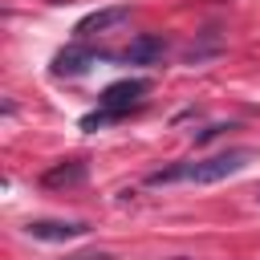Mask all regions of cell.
Listing matches in <instances>:
<instances>
[{"mask_svg":"<svg viewBox=\"0 0 260 260\" xmlns=\"http://www.w3.org/2000/svg\"><path fill=\"white\" fill-rule=\"evenodd\" d=\"M146 93H150V81H146V77H122V81L106 85V89L98 93V110L81 118V130H102V126L126 118L130 110H138V106L146 102Z\"/></svg>","mask_w":260,"mask_h":260,"instance_id":"cell-2","label":"cell"},{"mask_svg":"<svg viewBox=\"0 0 260 260\" xmlns=\"http://www.w3.org/2000/svg\"><path fill=\"white\" fill-rule=\"evenodd\" d=\"M102 61V53L98 49H89V41H73V45H65L57 57H53V77H81L89 65H98Z\"/></svg>","mask_w":260,"mask_h":260,"instance_id":"cell-3","label":"cell"},{"mask_svg":"<svg viewBox=\"0 0 260 260\" xmlns=\"http://www.w3.org/2000/svg\"><path fill=\"white\" fill-rule=\"evenodd\" d=\"M256 199H260V195H256Z\"/></svg>","mask_w":260,"mask_h":260,"instance_id":"cell-9","label":"cell"},{"mask_svg":"<svg viewBox=\"0 0 260 260\" xmlns=\"http://www.w3.org/2000/svg\"><path fill=\"white\" fill-rule=\"evenodd\" d=\"M24 232L45 244H69V240H81L89 232V223L85 219H28Z\"/></svg>","mask_w":260,"mask_h":260,"instance_id":"cell-4","label":"cell"},{"mask_svg":"<svg viewBox=\"0 0 260 260\" xmlns=\"http://www.w3.org/2000/svg\"><path fill=\"white\" fill-rule=\"evenodd\" d=\"M162 53H167V41L158 32H138L118 53V61H126V65H154V61H162Z\"/></svg>","mask_w":260,"mask_h":260,"instance_id":"cell-6","label":"cell"},{"mask_svg":"<svg viewBox=\"0 0 260 260\" xmlns=\"http://www.w3.org/2000/svg\"><path fill=\"white\" fill-rule=\"evenodd\" d=\"M126 20H130V4L98 8V12H89V16H81V20H77V28H73V41H89V37H98V32L114 28V24H126Z\"/></svg>","mask_w":260,"mask_h":260,"instance_id":"cell-5","label":"cell"},{"mask_svg":"<svg viewBox=\"0 0 260 260\" xmlns=\"http://www.w3.org/2000/svg\"><path fill=\"white\" fill-rule=\"evenodd\" d=\"M252 158H256V154H252L248 146H232V150H219V154H211V158H187V162L150 171L146 183H150V187H167V183H199V187H207V183H223V179L240 175Z\"/></svg>","mask_w":260,"mask_h":260,"instance_id":"cell-1","label":"cell"},{"mask_svg":"<svg viewBox=\"0 0 260 260\" xmlns=\"http://www.w3.org/2000/svg\"><path fill=\"white\" fill-rule=\"evenodd\" d=\"M65 260H114L110 252H73V256H65Z\"/></svg>","mask_w":260,"mask_h":260,"instance_id":"cell-8","label":"cell"},{"mask_svg":"<svg viewBox=\"0 0 260 260\" xmlns=\"http://www.w3.org/2000/svg\"><path fill=\"white\" fill-rule=\"evenodd\" d=\"M85 175H89V167H85L81 158H69V162H57V167H49V171L41 175V187H49V191H65V187H77V183H85Z\"/></svg>","mask_w":260,"mask_h":260,"instance_id":"cell-7","label":"cell"}]
</instances>
